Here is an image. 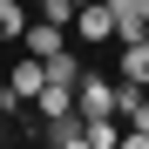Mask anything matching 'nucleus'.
<instances>
[{
    "instance_id": "10",
    "label": "nucleus",
    "mask_w": 149,
    "mask_h": 149,
    "mask_svg": "<svg viewBox=\"0 0 149 149\" xmlns=\"http://www.w3.org/2000/svg\"><path fill=\"white\" fill-rule=\"evenodd\" d=\"M41 20H54V27H74V0H41Z\"/></svg>"
},
{
    "instance_id": "1",
    "label": "nucleus",
    "mask_w": 149,
    "mask_h": 149,
    "mask_svg": "<svg viewBox=\"0 0 149 149\" xmlns=\"http://www.w3.org/2000/svg\"><path fill=\"white\" fill-rule=\"evenodd\" d=\"M74 41H88V47H109V41H115L109 0H81V7H74Z\"/></svg>"
},
{
    "instance_id": "13",
    "label": "nucleus",
    "mask_w": 149,
    "mask_h": 149,
    "mask_svg": "<svg viewBox=\"0 0 149 149\" xmlns=\"http://www.w3.org/2000/svg\"><path fill=\"white\" fill-rule=\"evenodd\" d=\"M0 136H7V129H0Z\"/></svg>"
},
{
    "instance_id": "2",
    "label": "nucleus",
    "mask_w": 149,
    "mask_h": 149,
    "mask_svg": "<svg viewBox=\"0 0 149 149\" xmlns=\"http://www.w3.org/2000/svg\"><path fill=\"white\" fill-rule=\"evenodd\" d=\"M34 142H47V149H88V115L68 109V115H54V122H41Z\"/></svg>"
},
{
    "instance_id": "4",
    "label": "nucleus",
    "mask_w": 149,
    "mask_h": 149,
    "mask_svg": "<svg viewBox=\"0 0 149 149\" xmlns=\"http://www.w3.org/2000/svg\"><path fill=\"white\" fill-rule=\"evenodd\" d=\"M20 41H27V54H61V47H68V27H54V20H27V34H20Z\"/></svg>"
},
{
    "instance_id": "7",
    "label": "nucleus",
    "mask_w": 149,
    "mask_h": 149,
    "mask_svg": "<svg viewBox=\"0 0 149 149\" xmlns=\"http://www.w3.org/2000/svg\"><path fill=\"white\" fill-rule=\"evenodd\" d=\"M7 81H14V88L27 95V102H34V95H41V81H47V68H41V54H27L20 68H7Z\"/></svg>"
},
{
    "instance_id": "8",
    "label": "nucleus",
    "mask_w": 149,
    "mask_h": 149,
    "mask_svg": "<svg viewBox=\"0 0 149 149\" xmlns=\"http://www.w3.org/2000/svg\"><path fill=\"white\" fill-rule=\"evenodd\" d=\"M27 34V0H0V41H20Z\"/></svg>"
},
{
    "instance_id": "9",
    "label": "nucleus",
    "mask_w": 149,
    "mask_h": 149,
    "mask_svg": "<svg viewBox=\"0 0 149 149\" xmlns=\"http://www.w3.org/2000/svg\"><path fill=\"white\" fill-rule=\"evenodd\" d=\"M122 142V115H95L88 122V149H115Z\"/></svg>"
},
{
    "instance_id": "12",
    "label": "nucleus",
    "mask_w": 149,
    "mask_h": 149,
    "mask_svg": "<svg viewBox=\"0 0 149 149\" xmlns=\"http://www.w3.org/2000/svg\"><path fill=\"white\" fill-rule=\"evenodd\" d=\"M74 7H81V0H74Z\"/></svg>"
},
{
    "instance_id": "5",
    "label": "nucleus",
    "mask_w": 149,
    "mask_h": 149,
    "mask_svg": "<svg viewBox=\"0 0 149 149\" xmlns=\"http://www.w3.org/2000/svg\"><path fill=\"white\" fill-rule=\"evenodd\" d=\"M34 109H41V122H54V115H68V109H74V81H41V95H34Z\"/></svg>"
},
{
    "instance_id": "6",
    "label": "nucleus",
    "mask_w": 149,
    "mask_h": 149,
    "mask_svg": "<svg viewBox=\"0 0 149 149\" xmlns=\"http://www.w3.org/2000/svg\"><path fill=\"white\" fill-rule=\"evenodd\" d=\"M122 81H142L149 88V41H122V61H115Z\"/></svg>"
},
{
    "instance_id": "11",
    "label": "nucleus",
    "mask_w": 149,
    "mask_h": 149,
    "mask_svg": "<svg viewBox=\"0 0 149 149\" xmlns=\"http://www.w3.org/2000/svg\"><path fill=\"white\" fill-rule=\"evenodd\" d=\"M20 109H27V95H20L14 81H0V115H20Z\"/></svg>"
},
{
    "instance_id": "3",
    "label": "nucleus",
    "mask_w": 149,
    "mask_h": 149,
    "mask_svg": "<svg viewBox=\"0 0 149 149\" xmlns=\"http://www.w3.org/2000/svg\"><path fill=\"white\" fill-rule=\"evenodd\" d=\"M74 109H81L88 122H95V115H115V81H102V74H81V81H74Z\"/></svg>"
}]
</instances>
